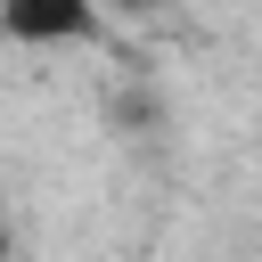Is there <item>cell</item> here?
<instances>
[{
  "mask_svg": "<svg viewBox=\"0 0 262 262\" xmlns=\"http://www.w3.org/2000/svg\"><path fill=\"white\" fill-rule=\"evenodd\" d=\"M106 0H0V41L8 49H90L106 41Z\"/></svg>",
  "mask_w": 262,
  "mask_h": 262,
  "instance_id": "1",
  "label": "cell"
},
{
  "mask_svg": "<svg viewBox=\"0 0 262 262\" xmlns=\"http://www.w3.org/2000/svg\"><path fill=\"white\" fill-rule=\"evenodd\" d=\"M147 8H164V0H106V16H147Z\"/></svg>",
  "mask_w": 262,
  "mask_h": 262,
  "instance_id": "2",
  "label": "cell"
},
{
  "mask_svg": "<svg viewBox=\"0 0 262 262\" xmlns=\"http://www.w3.org/2000/svg\"><path fill=\"white\" fill-rule=\"evenodd\" d=\"M0 262H8V213H0Z\"/></svg>",
  "mask_w": 262,
  "mask_h": 262,
  "instance_id": "3",
  "label": "cell"
}]
</instances>
